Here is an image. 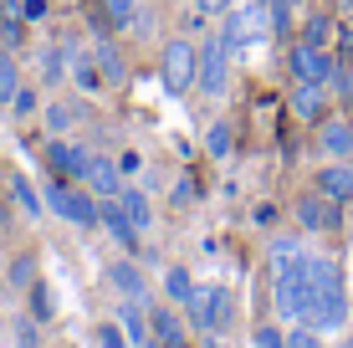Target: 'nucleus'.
Returning <instances> with one entry per match:
<instances>
[{
	"label": "nucleus",
	"mask_w": 353,
	"mask_h": 348,
	"mask_svg": "<svg viewBox=\"0 0 353 348\" xmlns=\"http://www.w3.org/2000/svg\"><path fill=\"white\" fill-rule=\"evenodd\" d=\"M41 118H46V134L62 139V134H72V128H77V103H62V98H57V103L41 108Z\"/></svg>",
	"instance_id": "26"
},
{
	"label": "nucleus",
	"mask_w": 353,
	"mask_h": 348,
	"mask_svg": "<svg viewBox=\"0 0 353 348\" xmlns=\"http://www.w3.org/2000/svg\"><path fill=\"white\" fill-rule=\"evenodd\" d=\"M266 10H272V36H287L292 31V0H266Z\"/></svg>",
	"instance_id": "36"
},
{
	"label": "nucleus",
	"mask_w": 353,
	"mask_h": 348,
	"mask_svg": "<svg viewBox=\"0 0 353 348\" xmlns=\"http://www.w3.org/2000/svg\"><path fill=\"white\" fill-rule=\"evenodd\" d=\"M312 190H323L327 200L348 205V200H353V159H327L323 170L312 174Z\"/></svg>",
	"instance_id": "13"
},
{
	"label": "nucleus",
	"mask_w": 353,
	"mask_h": 348,
	"mask_svg": "<svg viewBox=\"0 0 353 348\" xmlns=\"http://www.w3.org/2000/svg\"><path fill=\"white\" fill-rule=\"evenodd\" d=\"M292 6H302V0H292Z\"/></svg>",
	"instance_id": "43"
},
{
	"label": "nucleus",
	"mask_w": 353,
	"mask_h": 348,
	"mask_svg": "<svg viewBox=\"0 0 353 348\" xmlns=\"http://www.w3.org/2000/svg\"><path fill=\"white\" fill-rule=\"evenodd\" d=\"M194 88H200V98H225V88H230V52H225L221 36H215V41H200V72H194Z\"/></svg>",
	"instance_id": "6"
},
{
	"label": "nucleus",
	"mask_w": 353,
	"mask_h": 348,
	"mask_svg": "<svg viewBox=\"0 0 353 348\" xmlns=\"http://www.w3.org/2000/svg\"><path fill=\"white\" fill-rule=\"evenodd\" d=\"M221 41H225V52H230V57H246L251 46H256V36H251V26H246V16H241V10H225Z\"/></svg>",
	"instance_id": "19"
},
{
	"label": "nucleus",
	"mask_w": 353,
	"mask_h": 348,
	"mask_svg": "<svg viewBox=\"0 0 353 348\" xmlns=\"http://www.w3.org/2000/svg\"><path fill=\"white\" fill-rule=\"evenodd\" d=\"M149 333H154L159 343L190 338V333H185V307H179V303H169V297H164V303H149Z\"/></svg>",
	"instance_id": "15"
},
{
	"label": "nucleus",
	"mask_w": 353,
	"mask_h": 348,
	"mask_svg": "<svg viewBox=\"0 0 353 348\" xmlns=\"http://www.w3.org/2000/svg\"><path fill=\"white\" fill-rule=\"evenodd\" d=\"M6 215H10V205H6V195H0V225H6Z\"/></svg>",
	"instance_id": "42"
},
{
	"label": "nucleus",
	"mask_w": 353,
	"mask_h": 348,
	"mask_svg": "<svg viewBox=\"0 0 353 348\" xmlns=\"http://www.w3.org/2000/svg\"><path fill=\"white\" fill-rule=\"evenodd\" d=\"M46 210H57L67 225L77 231H97V195L88 185H72V179H46Z\"/></svg>",
	"instance_id": "2"
},
{
	"label": "nucleus",
	"mask_w": 353,
	"mask_h": 348,
	"mask_svg": "<svg viewBox=\"0 0 353 348\" xmlns=\"http://www.w3.org/2000/svg\"><path fill=\"white\" fill-rule=\"evenodd\" d=\"M348 318H353V307H348V292H343V287H318L312 313H307V328H318L323 338H327V333H343Z\"/></svg>",
	"instance_id": "8"
},
{
	"label": "nucleus",
	"mask_w": 353,
	"mask_h": 348,
	"mask_svg": "<svg viewBox=\"0 0 353 348\" xmlns=\"http://www.w3.org/2000/svg\"><path fill=\"white\" fill-rule=\"evenodd\" d=\"M97 225L113 236V246H118V251H139V241H143L139 225H133L128 215H123V205H118V195H113V200H97Z\"/></svg>",
	"instance_id": "9"
},
{
	"label": "nucleus",
	"mask_w": 353,
	"mask_h": 348,
	"mask_svg": "<svg viewBox=\"0 0 353 348\" xmlns=\"http://www.w3.org/2000/svg\"><path fill=\"white\" fill-rule=\"evenodd\" d=\"M292 215H297V231H302V236L343 231V205H338V200H327L323 190H307V195L292 205Z\"/></svg>",
	"instance_id": "4"
},
{
	"label": "nucleus",
	"mask_w": 353,
	"mask_h": 348,
	"mask_svg": "<svg viewBox=\"0 0 353 348\" xmlns=\"http://www.w3.org/2000/svg\"><path fill=\"white\" fill-rule=\"evenodd\" d=\"M46 10H52V0H21V16H26V26H41Z\"/></svg>",
	"instance_id": "37"
},
{
	"label": "nucleus",
	"mask_w": 353,
	"mask_h": 348,
	"mask_svg": "<svg viewBox=\"0 0 353 348\" xmlns=\"http://www.w3.org/2000/svg\"><path fill=\"white\" fill-rule=\"evenodd\" d=\"M26 313H31L36 323H52V318H57V303H52V287H46L41 277H36V282L26 287Z\"/></svg>",
	"instance_id": "27"
},
{
	"label": "nucleus",
	"mask_w": 353,
	"mask_h": 348,
	"mask_svg": "<svg viewBox=\"0 0 353 348\" xmlns=\"http://www.w3.org/2000/svg\"><path fill=\"white\" fill-rule=\"evenodd\" d=\"M164 297H169V303H179V307H185L190 297H194V277H190V267H179V261H174V267H164Z\"/></svg>",
	"instance_id": "25"
},
{
	"label": "nucleus",
	"mask_w": 353,
	"mask_h": 348,
	"mask_svg": "<svg viewBox=\"0 0 353 348\" xmlns=\"http://www.w3.org/2000/svg\"><path fill=\"white\" fill-rule=\"evenodd\" d=\"M230 6H236V0H194V10H200V16H225Z\"/></svg>",
	"instance_id": "38"
},
{
	"label": "nucleus",
	"mask_w": 353,
	"mask_h": 348,
	"mask_svg": "<svg viewBox=\"0 0 353 348\" xmlns=\"http://www.w3.org/2000/svg\"><path fill=\"white\" fill-rule=\"evenodd\" d=\"M302 41L333 46V41H338V16H333V10H312V16L302 21Z\"/></svg>",
	"instance_id": "23"
},
{
	"label": "nucleus",
	"mask_w": 353,
	"mask_h": 348,
	"mask_svg": "<svg viewBox=\"0 0 353 348\" xmlns=\"http://www.w3.org/2000/svg\"><path fill=\"white\" fill-rule=\"evenodd\" d=\"M36 72H41L46 88H57L67 77V46H36Z\"/></svg>",
	"instance_id": "24"
},
{
	"label": "nucleus",
	"mask_w": 353,
	"mask_h": 348,
	"mask_svg": "<svg viewBox=\"0 0 353 348\" xmlns=\"http://www.w3.org/2000/svg\"><path fill=\"white\" fill-rule=\"evenodd\" d=\"M318 143H323L327 159H353V118L327 113L323 123H318Z\"/></svg>",
	"instance_id": "14"
},
{
	"label": "nucleus",
	"mask_w": 353,
	"mask_h": 348,
	"mask_svg": "<svg viewBox=\"0 0 353 348\" xmlns=\"http://www.w3.org/2000/svg\"><path fill=\"white\" fill-rule=\"evenodd\" d=\"M302 261H307V256H302ZM302 261L272 282L276 323H307V313H312V297H318V287H312V277H307V267H302Z\"/></svg>",
	"instance_id": "3"
},
{
	"label": "nucleus",
	"mask_w": 353,
	"mask_h": 348,
	"mask_svg": "<svg viewBox=\"0 0 353 348\" xmlns=\"http://www.w3.org/2000/svg\"><path fill=\"white\" fill-rule=\"evenodd\" d=\"M10 338H16V348H36V343H41V323H36L31 313L16 318V323H10Z\"/></svg>",
	"instance_id": "32"
},
{
	"label": "nucleus",
	"mask_w": 353,
	"mask_h": 348,
	"mask_svg": "<svg viewBox=\"0 0 353 348\" xmlns=\"http://www.w3.org/2000/svg\"><path fill=\"white\" fill-rule=\"evenodd\" d=\"M256 225H276V205H261L256 210Z\"/></svg>",
	"instance_id": "40"
},
{
	"label": "nucleus",
	"mask_w": 353,
	"mask_h": 348,
	"mask_svg": "<svg viewBox=\"0 0 353 348\" xmlns=\"http://www.w3.org/2000/svg\"><path fill=\"white\" fill-rule=\"evenodd\" d=\"M6 108H10V118H31L36 108H41V98H36V88H26V82H21V88H16V98H10Z\"/></svg>",
	"instance_id": "33"
},
{
	"label": "nucleus",
	"mask_w": 353,
	"mask_h": 348,
	"mask_svg": "<svg viewBox=\"0 0 353 348\" xmlns=\"http://www.w3.org/2000/svg\"><path fill=\"white\" fill-rule=\"evenodd\" d=\"M251 348H287V328L282 323H256L251 328Z\"/></svg>",
	"instance_id": "30"
},
{
	"label": "nucleus",
	"mask_w": 353,
	"mask_h": 348,
	"mask_svg": "<svg viewBox=\"0 0 353 348\" xmlns=\"http://www.w3.org/2000/svg\"><path fill=\"white\" fill-rule=\"evenodd\" d=\"M159 348H190V338H174V343H159Z\"/></svg>",
	"instance_id": "41"
},
{
	"label": "nucleus",
	"mask_w": 353,
	"mask_h": 348,
	"mask_svg": "<svg viewBox=\"0 0 353 348\" xmlns=\"http://www.w3.org/2000/svg\"><path fill=\"white\" fill-rule=\"evenodd\" d=\"M6 185H10V200H16L21 210H26V221H41V215H46V195H41V190L31 185L26 174H10Z\"/></svg>",
	"instance_id": "20"
},
{
	"label": "nucleus",
	"mask_w": 353,
	"mask_h": 348,
	"mask_svg": "<svg viewBox=\"0 0 353 348\" xmlns=\"http://www.w3.org/2000/svg\"><path fill=\"white\" fill-rule=\"evenodd\" d=\"M41 159H46V170H52L57 179H72V185H82V174H88V159H92V154L82 149V143H72L67 134H62V139H57V134H46Z\"/></svg>",
	"instance_id": "7"
},
{
	"label": "nucleus",
	"mask_w": 353,
	"mask_h": 348,
	"mask_svg": "<svg viewBox=\"0 0 353 348\" xmlns=\"http://www.w3.org/2000/svg\"><path fill=\"white\" fill-rule=\"evenodd\" d=\"M16 88H21V62L10 52H0V103L16 98Z\"/></svg>",
	"instance_id": "29"
},
{
	"label": "nucleus",
	"mask_w": 353,
	"mask_h": 348,
	"mask_svg": "<svg viewBox=\"0 0 353 348\" xmlns=\"http://www.w3.org/2000/svg\"><path fill=\"white\" fill-rule=\"evenodd\" d=\"M108 287H113L118 297H139V303H154V292H149V277H143V267L139 261H128V256H118V261H108Z\"/></svg>",
	"instance_id": "10"
},
{
	"label": "nucleus",
	"mask_w": 353,
	"mask_h": 348,
	"mask_svg": "<svg viewBox=\"0 0 353 348\" xmlns=\"http://www.w3.org/2000/svg\"><path fill=\"white\" fill-rule=\"evenodd\" d=\"M287 348H327V343H323V333H318V328H307V323H292Z\"/></svg>",
	"instance_id": "35"
},
{
	"label": "nucleus",
	"mask_w": 353,
	"mask_h": 348,
	"mask_svg": "<svg viewBox=\"0 0 353 348\" xmlns=\"http://www.w3.org/2000/svg\"><path fill=\"white\" fill-rule=\"evenodd\" d=\"M205 154H210V159H230V154H236V123H230V118H215V123L205 128Z\"/></svg>",
	"instance_id": "22"
},
{
	"label": "nucleus",
	"mask_w": 353,
	"mask_h": 348,
	"mask_svg": "<svg viewBox=\"0 0 353 348\" xmlns=\"http://www.w3.org/2000/svg\"><path fill=\"white\" fill-rule=\"evenodd\" d=\"M82 185H88L97 200L123 195V164L108 159V154H92V159H88V174H82Z\"/></svg>",
	"instance_id": "11"
},
{
	"label": "nucleus",
	"mask_w": 353,
	"mask_h": 348,
	"mask_svg": "<svg viewBox=\"0 0 353 348\" xmlns=\"http://www.w3.org/2000/svg\"><path fill=\"white\" fill-rule=\"evenodd\" d=\"M92 343L97 348H133V338H128V333H123V323H97V328H92Z\"/></svg>",
	"instance_id": "28"
},
{
	"label": "nucleus",
	"mask_w": 353,
	"mask_h": 348,
	"mask_svg": "<svg viewBox=\"0 0 353 348\" xmlns=\"http://www.w3.org/2000/svg\"><path fill=\"white\" fill-rule=\"evenodd\" d=\"M10 282H16L21 292L36 282V256H31V251H16V256H10Z\"/></svg>",
	"instance_id": "31"
},
{
	"label": "nucleus",
	"mask_w": 353,
	"mask_h": 348,
	"mask_svg": "<svg viewBox=\"0 0 353 348\" xmlns=\"http://www.w3.org/2000/svg\"><path fill=\"white\" fill-rule=\"evenodd\" d=\"M62 46H67V77L77 82V88L97 92V88H103V72H97V57H92V52H82L77 41H62Z\"/></svg>",
	"instance_id": "17"
},
{
	"label": "nucleus",
	"mask_w": 353,
	"mask_h": 348,
	"mask_svg": "<svg viewBox=\"0 0 353 348\" xmlns=\"http://www.w3.org/2000/svg\"><path fill=\"white\" fill-rule=\"evenodd\" d=\"M118 205H123V215L139 225V236H149L154 225H159V215H154V200H149V190H143V185H123Z\"/></svg>",
	"instance_id": "16"
},
{
	"label": "nucleus",
	"mask_w": 353,
	"mask_h": 348,
	"mask_svg": "<svg viewBox=\"0 0 353 348\" xmlns=\"http://www.w3.org/2000/svg\"><path fill=\"white\" fill-rule=\"evenodd\" d=\"M302 256H307V241H302V236H276V241L266 246V261H272V277L292 272Z\"/></svg>",
	"instance_id": "18"
},
{
	"label": "nucleus",
	"mask_w": 353,
	"mask_h": 348,
	"mask_svg": "<svg viewBox=\"0 0 353 348\" xmlns=\"http://www.w3.org/2000/svg\"><path fill=\"white\" fill-rule=\"evenodd\" d=\"M92 57H97V72H103V82L108 88H118V82L128 77V67H123V57H118V46L108 41V36H97V46H92Z\"/></svg>",
	"instance_id": "21"
},
{
	"label": "nucleus",
	"mask_w": 353,
	"mask_h": 348,
	"mask_svg": "<svg viewBox=\"0 0 353 348\" xmlns=\"http://www.w3.org/2000/svg\"><path fill=\"white\" fill-rule=\"evenodd\" d=\"M174 200H179V205H190V200H194V185H190V179H179V185H174Z\"/></svg>",
	"instance_id": "39"
},
{
	"label": "nucleus",
	"mask_w": 353,
	"mask_h": 348,
	"mask_svg": "<svg viewBox=\"0 0 353 348\" xmlns=\"http://www.w3.org/2000/svg\"><path fill=\"white\" fill-rule=\"evenodd\" d=\"M194 72H200V41L194 36H169L159 46V88L169 98H185L194 88Z\"/></svg>",
	"instance_id": "1"
},
{
	"label": "nucleus",
	"mask_w": 353,
	"mask_h": 348,
	"mask_svg": "<svg viewBox=\"0 0 353 348\" xmlns=\"http://www.w3.org/2000/svg\"><path fill=\"white\" fill-rule=\"evenodd\" d=\"M327 98H333V92H327L323 82H297V88L287 92V108H292V118H302V123H323Z\"/></svg>",
	"instance_id": "12"
},
{
	"label": "nucleus",
	"mask_w": 353,
	"mask_h": 348,
	"mask_svg": "<svg viewBox=\"0 0 353 348\" xmlns=\"http://www.w3.org/2000/svg\"><path fill=\"white\" fill-rule=\"evenodd\" d=\"M103 10H108V21H113L118 31H128V26H133V10H139V0H103Z\"/></svg>",
	"instance_id": "34"
},
{
	"label": "nucleus",
	"mask_w": 353,
	"mask_h": 348,
	"mask_svg": "<svg viewBox=\"0 0 353 348\" xmlns=\"http://www.w3.org/2000/svg\"><path fill=\"white\" fill-rule=\"evenodd\" d=\"M333 67H338L333 46H312V41H302V36L287 46V72H292V82H323V88H327Z\"/></svg>",
	"instance_id": "5"
}]
</instances>
